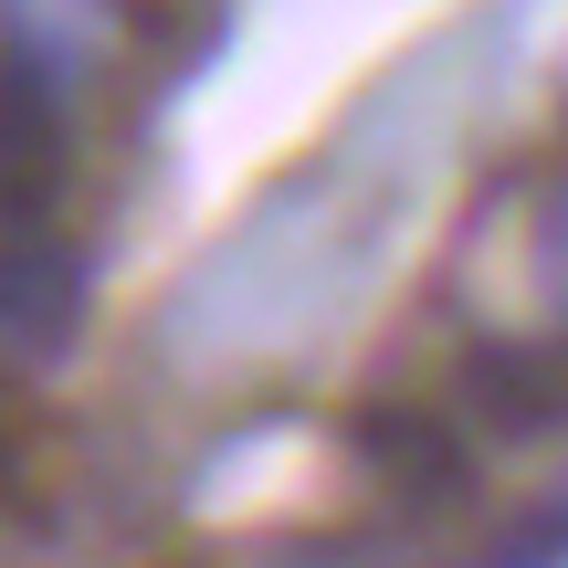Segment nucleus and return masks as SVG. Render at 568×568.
Listing matches in <instances>:
<instances>
[{
    "label": "nucleus",
    "instance_id": "1",
    "mask_svg": "<svg viewBox=\"0 0 568 568\" xmlns=\"http://www.w3.org/2000/svg\"><path fill=\"white\" fill-rule=\"evenodd\" d=\"M347 443H358V464L379 474L400 506H453V495L474 485L453 422H443V410H422V400H368L358 422H347Z\"/></svg>",
    "mask_w": 568,
    "mask_h": 568
},
{
    "label": "nucleus",
    "instance_id": "2",
    "mask_svg": "<svg viewBox=\"0 0 568 568\" xmlns=\"http://www.w3.org/2000/svg\"><path fill=\"white\" fill-rule=\"evenodd\" d=\"M464 400H474V422L506 432V443L568 432V337H506V347H474Z\"/></svg>",
    "mask_w": 568,
    "mask_h": 568
},
{
    "label": "nucleus",
    "instance_id": "3",
    "mask_svg": "<svg viewBox=\"0 0 568 568\" xmlns=\"http://www.w3.org/2000/svg\"><path fill=\"white\" fill-rule=\"evenodd\" d=\"M537 274H548V284H558V295H568V201L548 211V243H537Z\"/></svg>",
    "mask_w": 568,
    "mask_h": 568
}]
</instances>
